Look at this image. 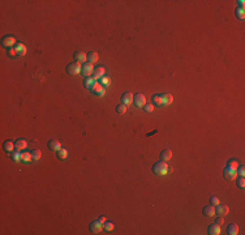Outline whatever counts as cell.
<instances>
[{
  "label": "cell",
  "mask_w": 245,
  "mask_h": 235,
  "mask_svg": "<svg viewBox=\"0 0 245 235\" xmlns=\"http://www.w3.org/2000/svg\"><path fill=\"white\" fill-rule=\"evenodd\" d=\"M169 171H171V169H169V167L167 166V163L163 162V161L154 163V166H153V173H154L155 175H159V176H163V175L168 174Z\"/></svg>",
  "instance_id": "1"
},
{
  "label": "cell",
  "mask_w": 245,
  "mask_h": 235,
  "mask_svg": "<svg viewBox=\"0 0 245 235\" xmlns=\"http://www.w3.org/2000/svg\"><path fill=\"white\" fill-rule=\"evenodd\" d=\"M93 72H94V66L91 63L86 61L81 66V73H82V76H85V77H91Z\"/></svg>",
  "instance_id": "2"
},
{
  "label": "cell",
  "mask_w": 245,
  "mask_h": 235,
  "mask_svg": "<svg viewBox=\"0 0 245 235\" xmlns=\"http://www.w3.org/2000/svg\"><path fill=\"white\" fill-rule=\"evenodd\" d=\"M223 176H224V179H227V180H234V179H236V176H237V171L234 167L227 166L224 169V171H223Z\"/></svg>",
  "instance_id": "3"
},
{
  "label": "cell",
  "mask_w": 245,
  "mask_h": 235,
  "mask_svg": "<svg viewBox=\"0 0 245 235\" xmlns=\"http://www.w3.org/2000/svg\"><path fill=\"white\" fill-rule=\"evenodd\" d=\"M65 71H67L68 75H78V73H81V64L73 61V63H71V64L67 66Z\"/></svg>",
  "instance_id": "4"
},
{
  "label": "cell",
  "mask_w": 245,
  "mask_h": 235,
  "mask_svg": "<svg viewBox=\"0 0 245 235\" xmlns=\"http://www.w3.org/2000/svg\"><path fill=\"white\" fill-rule=\"evenodd\" d=\"M133 103H134L137 107L142 109V107L146 105V98H145V96H143V94H141V93L134 94V97H133Z\"/></svg>",
  "instance_id": "5"
},
{
  "label": "cell",
  "mask_w": 245,
  "mask_h": 235,
  "mask_svg": "<svg viewBox=\"0 0 245 235\" xmlns=\"http://www.w3.org/2000/svg\"><path fill=\"white\" fill-rule=\"evenodd\" d=\"M89 228H90V231H91V233H94V234H99L100 231L103 230V224H102V222H100L99 219H98V221H93V222H90Z\"/></svg>",
  "instance_id": "6"
},
{
  "label": "cell",
  "mask_w": 245,
  "mask_h": 235,
  "mask_svg": "<svg viewBox=\"0 0 245 235\" xmlns=\"http://www.w3.org/2000/svg\"><path fill=\"white\" fill-rule=\"evenodd\" d=\"M2 44H3V47H5V48H12V47L16 46V41H15L13 37L5 35V37H3V39H2Z\"/></svg>",
  "instance_id": "7"
},
{
  "label": "cell",
  "mask_w": 245,
  "mask_h": 235,
  "mask_svg": "<svg viewBox=\"0 0 245 235\" xmlns=\"http://www.w3.org/2000/svg\"><path fill=\"white\" fill-rule=\"evenodd\" d=\"M230 212V206L228 205H224V204H218L217 208H215V214L221 215V217H224V215H227Z\"/></svg>",
  "instance_id": "8"
},
{
  "label": "cell",
  "mask_w": 245,
  "mask_h": 235,
  "mask_svg": "<svg viewBox=\"0 0 245 235\" xmlns=\"http://www.w3.org/2000/svg\"><path fill=\"white\" fill-rule=\"evenodd\" d=\"M133 97H134V96H133L132 93H129V92L123 93V96H121V103L125 105V106L132 105V103H133Z\"/></svg>",
  "instance_id": "9"
},
{
  "label": "cell",
  "mask_w": 245,
  "mask_h": 235,
  "mask_svg": "<svg viewBox=\"0 0 245 235\" xmlns=\"http://www.w3.org/2000/svg\"><path fill=\"white\" fill-rule=\"evenodd\" d=\"M73 58H74V61L78 63V64H84V63L87 61L86 54H84L82 51H76V52L73 54Z\"/></svg>",
  "instance_id": "10"
},
{
  "label": "cell",
  "mask_w": 245,
  "mask_h": 235,
  "mask_svg": "<svg viewBox=\"0 0 245 235\" xmlns=\"http://www.w3.org/2000/svg\"><path fill=\"white\" fill-rule=\"evenodd\" d=\"M104 73H106V69L103 68V67H95L94 68V72H93V76L91 77L94 79V80H100L104 76Z\"/></svg>",
  "instance_id": "11"
},
{
  "label": "cell",
  "mask_w": 245,
  "mask_h": 235,
  "mask_svg": "<svg viewBox=\"0 0 245 235\" xmlns=\"http://www.w3.org/2000/svg\"><path fill=\"white\" fill-rule=\"evenodd\" d=\"M47 147H48L50 149H51V150H54V151H58L59 149H61V144H60L59 140L52 138V140H50V141H48Z\"/></svg>",
  "instance_id": "12"
},
{
  "label": "cell",
  "mask_w": 245,
  "mask_h": 235,
  "mask_svg": "<svg viewBox=\"0 0 245 235\" xmlns=\"http://www.w3.org/2000/svg\"><path fill=\"white\" fill-rule=\"evenodd\" d=\"M160 98H162V105H163V106L171 105L172 101H173V97H172L169 93H163V94H160Z\"/></svg>",
  "instance_id": "13"
},
{
  "label": "cell",
  "mask_w": 245,
  "mask_h": 235,
  "mask_svg": "<svg viewBox=\"0 0 245 235\" xmlns=\"http://www.w3.org/2000/svg\"><path fill=\"white\" fill-rule=\"evenodd\" d=\"M159 158H160V161L167 162V161H169V160L172 158V151L169 150V149H164V150H162V151H160Z\"/></svg>",
  "instance_id": "14"
},
{
  "label": "cell",
  "mask_w": 245,
  "mask_h": 235,
  "mask_svg": "<svg viewBox=\"0 0 245 235\" xmlns=\"http://www.w3.org/2000/svg\"><path fill=\"white\" fill-rule=\"evenodd\" d=\"M91 92L95 94V96H98V97H103L104 96V88L100 84H98V82L94 85V88L91 89Z\"/></svg>",
  "instance_id": "15"
},
{
  "label": "cell",
  "mask_w": 245,
  "mask_h": 235,
  "mask_svg": "<svg viewBox=\"0 0 245 235\" xmlns=\"http://www.w3.org/2000/svg\"><path fill=\"white\" fill-rule=\"evenodd\" d=\"M207 234L210 235H219L221 234V226L217 225V224H212L207 227Z\"/></svg>",
  "instance_id": "16"
},
{
  "label": "cell",
  "mask_w": 245,
  "mask_h": 235,
  "mask_svg": "<svg viewBox=\"0 0 245 235\" xmlns=\"http://www.w3.org/2000/svg\"><path fill=\"white\" fill-rule=\"evenodd\" d=\"M15 50H16V52H17L18 56H24L25 54H26V51H28V48H26V46H25L24 43H16Z\"/></svg>",
  "instance_id": "17"
},
{
  "label": "cell",
  "mask_w": 245,
  "mask_h": 235,
  "mask_svg": "<svg viewBox=\"0 0 245 235\" xmlns=\"http://www.w3.org/2000/svg\"><path fill=\"white\" fill-rule=\"evenodd\" d=\"M26 148H28V142L25 141V140H22V138L17 140V141L15 142V149L17 151H22L24 149H26Z\"/></svg>",
  "instance_id": "18"
},
{
  "label": "cell",
  "mask_w": 245,
  "mask_h": 235,
  "mask_svg": "<svg viewBox=\"0 0 245 235\" xmlns=\"http://www.w3.org/2000/svg\"><path fill=\"white\" fill-rule=\"evenodd\" d=\"M202 213H203V215H206V217H212V215H215V206L207 205L202 209Z\"/></svg>",
  "instance_id": "19"
},
{
  "label": "cell",
  "mask_w": 245,
  "mask_h": 235,
  "mask_svg": "<svg viewBox=\"0 0 245 235\" xmlns=\"http://www.w3.org/2000/svg\"><path fill=\"white\" fill-rule=\"evenodd\" d=\"M95 84H97V81L94 80L93 77H85V80H84V86L86 89H89V90H91Z\"/></svg>",
  "instance_id": "20"
},
{
  "label": "cell",
  "mask_w": 245,
  "mask_h": 235,
  "mask_svg": "<svg viewBox=\"0 0 245 235\" xmlns=\"http://www.w3.org/2000/svg\"><path fill=\"white\" fill-rule=\"evenodd\" d=\"M86 58H87V61L89 63H91V64H94V63H97L98 61V52L97 51H90L89 54L86 55Z\"/></svg>",
  "instance_id": "21"
},
{
  "label": "cell",
  "mask_w": 245,
  "mask_h": 235,
  "mask_svg": "<svg viewBox=\"0 0 245 235\" xmlns=\"http://www.w3.org/2000/svg\"><path fill=\"white\" fill-rule=\"evenodd\" d=\"M3 149L7 151V153H12V151L15 150V142L7 140V141H4V144H3Z\"/></svg>",
  "instance_id": "22"
},
{
  "label": "cell",
  "mask_w": 245,
  "mask_h": 235,
  "mask_svg": "<svg viewBox=\"0 0 245 235\" xmlns=\"http://www.w3.org/2000/svg\"><path fill=\"white\" fill-rule=\"evenodd\" d=\"M238 233V226L236 224H231L227 226V234L230 235H237Z\"/></svg>",
  "instance_id": "23"
},
{
  "label": "cell",
  "mask_w": 245,
  "mask_h": 235,
  "mask_svg": "<svg viewBox=\"0 0 245 235\" xmlns=\"http://www.w3.org/2000/svg\"><path fill=\"white\" fill-rule=\"evenodd\" d=\"M21 162L24 163H29L30 161H33V157H31V153H28V151H24V153H21Z\"/></svg>",
  "instance_id": "24"
},
{
  "label": "cell",
  "mask_w": 245,
  "mask_h": 235,
  "mask_svg": "<svg viewBox=\"0 0 245 235\" xmlns=\"http://www.w3.org/2000/svg\"><path fill=\"white\" fill-rule=\"evenodd\" d=\"M31 157H33V161H39L42 158V151L39 149H34L31 151Z\"/></svg>",
  "instance_id": "25"
},
{
  "label": "cell",
  "mask_w": 245,
  "mask_h": 235,
  "mask_svg": "<svg viewBox=\"0 0 245 235\" xmlns=\"http://www.w3.org/2000/svg\"><path fill=\"white\" fill-rule=\"evenodd\" d=\"M153 103H154V106H156V107H162V106H163V105H162L160 94H155V96L153 97Z\"/></svg>",
  "instance_id": "26"
},
{
  "label": "cell",
  "mask_w": 245,
  "mask_h": 235,
  "mask_svg": "<svg viewBox=\"0 0 245 235\" xmlns=\"http://www.w3.org/2000/svg\"><path fill=\"white\" fill-rule=\"evenodd\" d=\"M56 153H58V158L59 160H65L67 158V156H68V151H67V149H59L58 151H56Z\"/></svg>",
  "instance_id": "27"
},
{
  "label": "cell",
  "mask_w": 245,
  "mask_h": 235,
  "mask_svg": "<svg viewBox=\"0 0 245 235\" xmlns=\"http://www.w3.org/2000/svg\"><path fill=\"white\" fill-rule=\"evenodd\" d=\"M235 13H236V17L238 18V20H244V18H245V12H244V8H238V7H237Z\"/></svg>",
  "instance_id": "28"
},
{
  "label": "cell",
  "mask_w": 245,
  "mask_h": 235,
  "mask_svg": "<svg viewBox=\"0 0 245 235\" xmlns=\"http://www.w3.org/2000/svg\"><path fill=\"white\" fill-rule=\"evenodd\" d=\"M116 112L119 114V115H124L125 112H127V106L125 105H119V106H116Z\"/></svg>",
  "instance_id": "29"
},
{
  "label": "cell",
  "mask_w": 245,
  "mask_h": 235,
  "mask_svg": "<svg viewBox=\"0 0 245 235\" xmlns=\"http://www.w3.org/2000/svg\"><path fill=\"white\" fill-rule=\"evenodd\" d=\"M21 153H20V151H13V153H12V160H13L15 162H20L21 161Z\"/></svg>",
  "instance_id": "30"
},
{
  "label": "cell",
  "mask_w": 245,
  "mask_h": 235,
  "mask_svg": "<svg viewBox=\"0 0 245 235\" xmlns=\"http://www.w3.org/2000/svg\"><path fill=\"white\" fill-rule=\"evenodd\" d=\"M114 227H115V225L112 224V222H107V221H106L104 224H103V228H104V230H107V231H112V230H114Z\"/></svg>",
  "instance_id": "31"
},
{
  "label": "cell",
  "mask_w": 245,
  "mask_h": 235,
  "mask_svg": "<svg viewBox=\"0 0 245 235\" xmlns=\"http://www.w3.org/2000/svg\"><path fill=\"white\" fill-rule=\"evenodd\" d=\"M99 81H100V82H99V84H100V85H102L103 88H106V86H108V85H110V82H111V81H110V79H108V77H106V76H103V77H102V79H100Z\"/></svg>",
  "instance_id": "32"
},
{
  "label": "cell",
  "mask_w": 245,
  "mask_h": 235,
  "mask_svg": "<svg viewBox=\"0 0 245 235\" xmlns=\"http://www.w3.org/2000/svg\"><path fill=\"white\" fill-rule=\"evenodd\" d=\"M236 171H237V174L240 175L241 178H244V175H245V167L243 166V165H240V166L236 169Z\"/></svg>",
  "instance_id": "33"
},
{
  "label": "cell",
  "mask_w": 245,
  "mask_h": 235,
  "mask_svg": "<svg viewBox=\"0 0 245 235\" xmlns=\"http://www.w3.org/2000/svg\"><path fill=\"white\" fill-rule=\"evenodd\" d=\"M210 202H211L212 206H217L218 204H221V201H219V199L217 197V196H212V197L210 199Z\"/></svg>",
  "instance_id": "34"
},
{
  "label": "cell",
  "mask_w": 245,
  "mask_h": 235,
  "mask_svg": "<svg viewBox=\"0 0 245 235\" xmlns=\"http://www.w3.org/2000/svg\"><path fill=\"white\" fill-rule=\"evenodd\" d=\"M227 166H231V167H234V169H237V167H238V163H237L236 160H230L228 163H227Z\"/></svg>",
  "instance_id": "35"
},
{
  "label": "cell",
  "mask_w": 245,
  "mask_h": 235,
  "mask_svg": "<svg viewBox=\"0 0 245 235\" xmlns=\"http://www.w3.org/2000/svg\"><path fill=\"white\" fill-rule=\"evenodd\" d=\"M237 187L241 188V189L245 187V179H244V178H238V179H237Z\"/></svg>",
  "instance_id": "36"
},
{
  "label": "cell",
  "mask_w": 245,
  "mask_h": 235,
  "mask_svg": "<svg viewBox=\"0 0 245 235\" xmlns=\"http://www.w3.org/2000/svg\"><path fill=\"white\" fill-rule=\"evenodd\" d=\"M142 109L145 110L146 112H151V111H154V105H147V103H146L145 106L142 107Z\"/></svg>",
  "instance_id": "37"
},
{
  "label": "cell",
  "mask_w": 245,
  "mask_h": 235,
  "mask_svg": "<svg viewBox=\"0 0 245 235\" xmlns=\"http://www.w3.org/2000/svg\"><path fill=\"white\" fill-rule=\"evenodd\" d=\"M7 54H8L9 56H12V58H15V56H17V52H16L15 47H12V48H8V50H7Z\"/></svg>",
  "instance_id": "38"
},
{
  "label": "cell",
  "mask_w": 245,
  "mask_h": 235,
  "mask_svg": "<svg viewBox=\"0 0 245 235\" xmlns=\"http://www.w3.org/2000/svg\"><path fill=\"white\" fill-rule=\"evenodd\" d=\"M223 224H224V219H223V217H221V215H219V218H217V225L222 226Z\"/></svg>",
  "instance_id": "39"
},
{
  "label": "cell",
  "mask_w": 245,
  "mask_h": 235,
  "mask_svg": "<svg viewBox=\"0 0 245 235\" xmlns=\"http://www.w3.org/2000/svg\"><path fill=\"white\" fill-rule=\"evenodd\" d=\"M237 3H238V8H244V5H245L244 0H240V2H237Z\"/></svg>",
  "instance_id": "40"
},
{
  "label": "cell",
  "mask_w": 245,
  "mask_h": 235,
  "mask_svg": "<svg viewBox=\"0 0 245 235\" xmlns=\"http://www.w3.org/2000/svg\"><path fill=\"white\" fill-rule=\"evenodd\" d=\"M99 221L102 222V224H104V222H106V217H104V215H100V217H99Z\"/></svg>",
  "instance_id": "41"
}]
</instances>
